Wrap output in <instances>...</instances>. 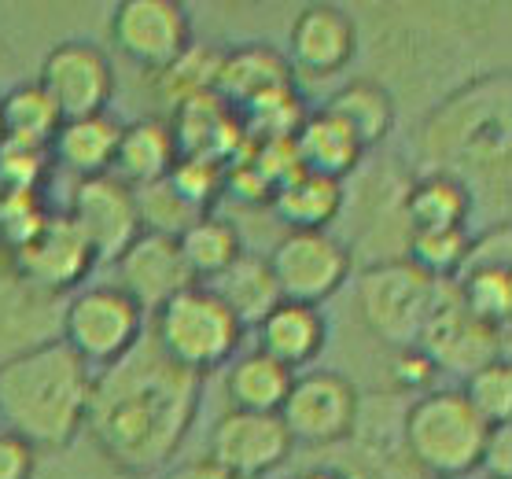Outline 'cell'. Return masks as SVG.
<instances>
[{"mask_svg":"<svg viewBox=\"0 0 512 479\" xmlns=\"http://www.w3.org/2000/svg\"><path fill=\"white\" fill-rule=\"evenodd\" d=\"M199 409V376L140 336L129 354L93 373L85 428L126 476H152L177 457Z\"/></svg>","mask_w":512,"mask_h":479,"instance_id":"1","label":"cell"},{"mask_svg":"<svg viewBox=\"0 0 512 479\" xmlns=\"http://www.w3.org/2000/svg\"><path fill=\"white\" fill-rule=\"evenodd\" d=\"M93 369L67 343L0 365V428L34 450H63L85 432Z\"/></svg>","mask_w":512,"mask_h":479,"instance_id":"2","label":"cell"},{"mask_svg":"<svg viewBox=\"0 0 512 479\" xmlns=\"http://www.w3.org/2000/svg\"><path fill=\"white\" fill-rule=\"evenodd\" d=\"M152 339L170 362L203 380L240 354L244 328L207 284H192L152 314Z\"/></svg>","mask_w":512,"mask_h":479,"instance_id":"3","label":"cell"},{"mask_svg":"<svg viewBox=\"0 0 512 479\" xmlns=\"http://www.w3.org/2000/svg\"><path fill=\"white\" fill-rule=\"evenodd\" d=\"M487 432L490 428L472 413L461 391L420 395L402 424L409 457L428 472V479H461L479 468Z\"/></svg>","mask_w":512,"mask_h":479,"instance_id":"4","label":"cell"},{"mask_svg":"<svg viewBox=\"0 0 512 479\" xmlns=\"http://www.w3.org/2000/svg\"><path fill=\"white\" fill-rule=\"evenodd\" d=\"M144 336V310L115 284H82L67 295L63 343L93 373L115 365Z\"/></svg>","mask_w":512,"mask_h":479,"instance_id":"5","label":"cell"},{"mask_svg":"<svg viewBox=\"0 0 512 479\" xmlns=\"http://www.w3.org/2000/svg\"><path fill=\"white\" fill-rule=\"evenodd\" d=\"M439 284L413 269L406 258L369 266L358 281V306L365 325L376 339L391 343L395 351L417 347L420 332L428 325Z\"/></svg>","mask_w":512,"mask_h":479,"instance_id":"6","label":"cell"},{"mask_svg":"<svg viewBox=\"0 0 512 479\" xmlns=\"http://www.w3.org/2000/svg\"><path fill=\"white\" fill-rule=\"evenodd\" d=\"M358 413L361 398L347 376L317 369L291 380V391L277 417L288 428L291 443L332 446L358 428Z\"/></svg>","mask_w":512,"mask_h":479,"instance_id":"7","label":"cell"},{"mask_svg":"<svg viewBox=\"0 0 512 479\" xmlns=\"http://www.w3.org/2000/svg\"><path fill=\"white\" fill-rule=\"evenodd\" d=\"M266 262L284 303L321 306L350 277V251L332 233H288Z\"/></svg>","mask_w":512,"mask_h":479,"instance_id":"8","label":"cell"},{"mask_svg":"<svg viewBox=\"0 0 512 479\" xmlns=\"http://www.w3.org/2000/svg\"><path fill=\"white\" fill-rule=\"evenodd\" d=\"M37 85L56 104L59 118H89L104 115L115 96V71L104 48L89 41H63L45 56Z\"/></svg>","mask_w":512,"mask_h":479,"instance_id":"9","label":"cell"},{"mask_svg":"<svg viewBox=\"0 0 512 479\" xmlns=\"http://www.w3.org/2000/svg\"><path fill=\"white\" fill-rule=\"evenodd\" d=\"M111 41L144 71H166L192 45V23L177 0H122L111 12Z\"/></svg>","mask_w":512,"mask_h":479,"instance_id":"10","label":"cell"},{"mask_svg":"<svg viewBox=\"0 0 512 479\" xmlns=\"http://www.w3.org/2000/svg\"><path fill=\"white\" fill-rule=\"evenodd\" d=\"M96 266L93 247L74 229L67 214H52L34 229L30 240L8 251V269H15L23 281L45 288V292H78L89 269Z\"/></svg>","mask_w":512,"mask_h":479,"instance_id":"11","label":"cell"},{"mask_svg":"<svg viewBox=\"0 0 512 479\" xmlns=\"http://www.w3.org/2000/svg\"><path fill=\"white\" fill-rule=\"evenodd\" d=\"M291 435L277 413H240L218 417L207 443V461L233 479H266L291 457Z\"/></svg>","mask_w":512,"mask_h":479,"instance_id":"12","label":"cell"},{"mask_svg":"<svg viewBox=\"0 0 512 479\" xmlns=\"http://www.w3.org/2000/svg\"><path fill=\"white\" fill-rule=\"evenodd\" d=\"M67 218L74 229L93 247L96 262H115L133 240L140 236L137 199L133 188L122 185L115 174L85 177L70 192Z\"/></svg>","mask_w":512,"mask_h":479,"instance_id":"13","label":"cell"},{"mask_svg":"<svg viewBox=\"0 0 512 479\" xmlns=\"http://www.w3.org/2000/svg\"><path fill=\"white\" fill-rule=\"evenodd\" d=\"M67 295L23 281L15 269H0V365L26 358L63 339Z\"/></svg>","mask_w":512,"mask_h":479,"instance_id":"14","label":"cell"},{"mask_svg":"<svg viewBox=\"0 0 512 479\" xmlns=\"http://www.w3.org/2000/svg\"><path fill=\"white\" fill-rule=\"evenodd\" d=\"M501 336L505 332L479 325L476 317L461 306V299L454 292V281H443L439 284V295H435V306H431L428 325H424V332L417 339V347L435 362V369H454V373L468 376L479 365L501 358V347H498Z\"/></svg>","mask_w":512,"mask_h":479,"instance_id":"15","label":"cell"},{"mask_svg":"<svg viewBox=\"0 0 512 479\" xmlns=\"http://www.w3.org/2000/svg\"><path fill=\"white\" fill-rule=\"evenodd\" d=\"M118 277L111 284L133 299L144 314H155L163 303H170L177 292L192 288V273H188L181 247L174 236L140 233L133 244L115 258Z\"/></svg>","mask_w":512,"mask_h":479,"instance_id":"16","label":"cell"},{"mask_svg":"<svg viewBox=\"0 0 512 479\" xmlns=\"http://www.w3.org/2000/svg\"><path fill=\"white\" fill-rule=\"evenodd\" d=\"M288 67L310 78H332L358 52V26L336 4H310L295 15L288 41Z\"/></svg>","mask_w":512,"mask_h":479,"instance_id":"17","label":"cell"},{"mask_svg":"<svg viewBox=\"0 0 512 479\" xmlns=\"http://www.w3.org/2000/svg\"><path fill=\"white\" fill-rule=\"evenodd\" d=\"M280 89H291V67L273 48L244 45L222 56L214 96L233 107L236 115H244L247 107H255L258 100H266Z\"/></svg>","mask_w":512,"mask_h":479,"instance_id":"18","label":"cell"},{"mask_svg":"<svg viewBox=\"0 0 512 479\" xmlns=\"http://www.w3.org/2000/svg\"><path fill=\"white\" fill-rule=\"evenodd\" d=\"M258 332V351L280 362L284 369H303L325 351L328 343V321L317 306H303V303H284L280 299L266 317Z\"/></svg>","mask_w":512,"mask_h":479,"instance_id":"19","label":"cell"},{"mask_svg":"<svg viewBox=\"0 0 512 479\" xmlns=\"http://www.w3.org/2000/svg\"><path fill=\"white\" fill-rule=\"evenodd\" d=\"M118 141H122V122L107 111L89 118H67L48 144V163H56L59 170L74 174L78 181L111 174Z\"/></svg>","mask_w":512,"mask_h":479,"instance_id":"20","label":"cell"},{"mask_svg":"<svg viewBox=\"0 0 512 479\" xmlns=\"http://www.w3.org/2000/svg\"><path fill=\"white\" fill-rule=\"evenodd\" d=\"M181 152H177V137L170 122L163 118H137L122 126V141H118L115 166L111 174L129 188H144L170 177Z\"/></svg>","mask_w":512,"mask_h":479,"instance_id":"21","label":"cell"},{"mask_svg":"<svg viewBox=\"0 0 512 479\" xmlns=\"http://www.w3.org/2000/svg\"><path fill=\"white\" fill-rule=\"evenodd\" d=\"M295 159H299V170L317 177H328V181H339L361 163V148L358 137L350 133L336 115H328L325 107L321 111H310L303 118V126L295 129Z\"/></svg>","mask_w":512,"mask_h":479,"instance_id":"22","label":"cell"},{"mask_svg":"<svg viewBox=\"0 0 512 479\" xmlns=\"http://www.w3.org/2000/svg\"><path fill=\"white\" fill-rule=\"evenodd\" d=\"M472 214V192L450 170H431L406 188V218L409 233L431 229H465Z\"/></svg>","mask_w":512,"mask_h":479,"instance_id":"23","label":"cell"},{"mask_svg":"<svg viewBox=\"0 0 512 479\" xmlns=\"http://www.w3.org/2000/svg\"><path fill=\"white\" fill-rule=\"evenodd\" d=\"M269 203L280 222L291 225V233H328V225L343 211V185L299 170L277 185Z\"/></svg>","mask_w":512,"mask_h":479,"instance_id":"24","label":"cell"},{"mask_svg":"<svg viewBox=\"0 0 512 479\" xmlns=\"http://www.w3.org/2000/svg\"><path fill=\"white\" fill-rule=\"evenodd\" d=\"M207 288L229 306V314L240 321V328H258L262 317L280 303V292H277L273 273H269V262L262 255H247V251L236 258L225 273H218L214 281H207Z\"/></svg>","mask_w":512,"mask_h":479,"instance_id":"25","label":"cell"},{"mask_svg":"<svg viewBox=\"0 0 512 479\" xmlns=\"http://www.w3.org/2000/svg\"><path fill=\"white\" fill-rule=\"evenodd\" d=\"M295 373L262 351L236 354L225 373V395L240 413H280Z\"/></svg>","mask_w":512,"mask_h":479,"instance_id":"26","label":"cell"},{"mask_svg":"<svg viewBox=\"0 0 512 479\" xmlns=\"http://www.w3.org/2000/svg\"><path fill=\"white\" fill-rule=\"evenodd\" d=\"M325 111L336 115L358 137L361 148L380 144L391 133V126H395V100H391L384 85L376 82H347L343 89L332 93Z\"/></svg>","mask_w":512,"mask_h":479,"instance_id":"27","label":"cell"},{"mask_svg":"<svg viewBox=\"0 0 512 479\" xmlns=\"http://www.w3.org/2000/svg\"><path fill=\"white\" fill-rule=\"evenodd\" d=\"M177 247H181V258H185L196 284L214 281L218 273H225L244 255L236 225L229 218H218V214H203L196 225H188L185 233L177 236Z\"/></svg>","mask_w":512,"mask_h":479,"instance_id":"28","label":"cell"},{"mask_svg":"<svg viewBox=\"0 0 512 479\" xmlns=\"http://www.w3.org/2000/svg\"><path fill=\"white\" fill-rule=\"evenodd\" d=\"M0 126H4V141L8 144L48 152V144L56 137V129L63 126V118H59L56 104L48 100L41 85L23 82L0 100Z\"/></svg>","mask_w":512,"mask_h":479,"instance_id":"29","label":"cell"},{"mask_svg":"<svg viewBox=\"0 0 512 479\" xmlns=\"http://www.w3.org/2000/svg\"><path fill=\"white\" fill-rule=\"evenodd\" d=\"M454 292L479 325L505 332L512 317V269H468L454 281Z\"/></svg>","mask_w":512,"mask_h":479,"instance_id":"30","label":"cell"},{"mask_svg":"<svg viewBox=\"0 0 512 479\" xmlns=\"http://www.w3.org/2000/svg\"><path fill=\"white\" fill-rule=\"evenodd\" d=\"M222 56L225 52H218L214 45H188L166 71H159V96L166 104L181 107L196 96L214 93Z\"/></svg>","mask_w":512,"mask_h":479,"instance_id":"31","label":"cell"},{"mask_svg":"<svg viewBox=\"0 0 512 479\" xmlns=\"http://www.w3.org/2000/svg\"><path fill=\"white\" fill-rule=\"evenodd\" d=\"M133 199H137L140 233H159V236H174L177 240L188 225H196L199 218H203V211L192 207V203L170 185V177L155 181V185L133 188Z\"/></svg>","mask_w":512,"mask_h":479,"instance_id":"32","label":"cell"},{"mask_svg":"<svg viewBox=\"0 0 512 479\" xmlns=\"http://www.w3.org/2000/svg\"><path fill=\"white\" fill-rule=\"evenodd\" d=\"M468 229H431V233H409L406 262L420 269L431 281H457L468 255Z\"/></svg>","mask_w":512,"mask_h":479,"instance_id":"33","label":"cell"},{"mask_svg":"<svg viewBox=\"0 0 512 479\" xmlns=\"http://www.w3.org/2000/svg\"><path fill=\"white\" fill-rule=\"evenodd\" d=\"M461 395H465L472 413H476L487 428L509 424L512 421V365H509V358H494V362L472 369V373L465 376Z\"/></svg>","mask_w":512,"mask_h":479,"instance_id":"34","label":"cell"},{"mask_svg":"<svg viewBox=\"0 0 512 479\" xmlns=\"http://www.w3.org/2000/svg\"><path fill=\"white\" fill-rule=\"evenodd\" d=\"M48 152L0 141V196H30L48 174Z\"/></svg>","mask_w":512,"mask_h":479,"instance_id":"35","label":"cell"},{"mask_svg":"<svg viewBox=\"0 0 512 479\" xmlns=\"http://www.w3.org/2000/svg\"><path fill=\"white\" fill-rule=\"evenodd\" d=\"M509 255H512V233H509V225L501 222V225H494L490 233L468 240V255H465L461 273H468V269H509ZM461 273H457V277H461Z\"/></svg>","mask_w":512,"mask_h":479,"instance_id":"36","label":"cell"},{"mask_svg":"<svg viewBox=\"0 0 512 479\" xmlns=\"http://www.w3.org/2000/svg\"><path fill=\"white\" fill-rule=\"evenodd\" d=\"M391 373H395V384L406 387V391H417V395H428V387L435 384V362L420 347H402L395 351V362H391Z\"/></svg>","mask_w":512,"mask_h":479,"instance_id":"37","label":"cell"},{"mask_svg":"<svg viewBox=\"0 0 512 479\" xmlns=\"http://www.w3.org/2000/svg\"><path fill=\"white\" fill-rule=\"evenodd\" d=\"M37 450L15 432L0 428V479H34Z\"/></svg>","mask_w":512,"mask_h":479,"instance_id":"38","label":"cell"},{"mask_svg":"<svg viewBox=\"0 0 512 479\" xmlns=\"http://www.w3.org/2000/svg\"><path fill=\"white\" fill-rule=\"evenodd\" d=\"M479 468L487 479H512V428H490L483 454H479Z\"/></svg>","mask_w":512,"mask_h":479,"instance_id":"39","label":"cell"},{"mask_svg":"<svg viewBox=\"0 0 512 479\" xmlns=\"http://www.w3.org/2000/svg\"><path fill=\"white\" fill-rule=\"evenodd\" d=\"M163 479H233V476L222 472V468L214 465V461H207V457H192V461H181V465L166 468Z\"/></svg>","mask_w":512,"mask_h":479,"instance_id":"40","label":"cell"},{"mask_svg":"<svg viewBox=\"0 0 512 479\" xmlns=\"http://www.w3.org/2000/svg\"><path fill=\"white\" fill-rule=\"evenodd\" d=\"M295 479H350L347 472H339V468H306V472H299Z\"/></svg>","mask_w":512,"mask_h":479,"instance_id":"41","label":"cell"},{"mask_svg":"<svg viewBox=\"0 0 512 479\" xmlns=\"http://www.w3.org/2000/svg\"><path fill=\"white\" fill-rule=\"evenodd\" d=\"M0 141H4V126H0Z\"/></svg>","mask_w":512,"mask_h":479,"instance_id":"42","label":"cell"}]
</instances>
